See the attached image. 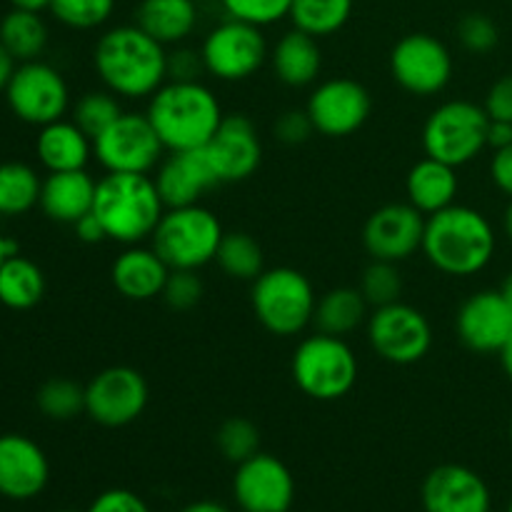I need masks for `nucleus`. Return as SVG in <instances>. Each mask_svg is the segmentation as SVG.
<instances>
[{
  "mask_svg": "<svg viewBox=\"0 0 512 512\" xmlns=\"http://www.w3.org/2000/svg\"><path fill=\"white\" fill-rule=\"evenodd\" d=\"M425 220L410 203H388L375 210L363 228V245L373 260L405 263L418 250H423Z\"/></svg>",
  "mask_w": 512,
  "mask_h": 512,
  "instance_id": "obj_17",
  "label": "nucleus"
},
{
  "mask_svg": "<svg viewBox=\"0 0 512 512\" xmlns=\"http://www.w3.org/2000/svg\"><path fill=\"white\" fill-rule=\"evenodd\" d=\"M180 512H230L223 503H215V500H195V503L185 505Z\"/></svg>",
  "mask_w": 512,
  "mask_h": 512,
  "instance_id": "obj_51",
  "label": "nucleus"
},
{
  "mask_svg": "<svg viewBox=\"0 0 512 512\" xmlns=\"http://www.w3.org/2000/svg\"><path fill=\"white\" fill-rule=\"evenodd\" d=\"M453 53L430 33H410L390 50V75L410 95L430 98L453 80Z\"/></svg>",
  "mask_w": 512,
  "mask_h": 512,
  "instance_id": "obj_12",
  "label": "nucleus"
},
{
  "mask_svg": "<svg viewBox=\"0 0 512 512\" xmlns=\"http://www.w3.org/2000/svg\"><path fill=\"white\" fill-rule=\"evenodd\" d=\"M200 73H205L200 50L178 48L168 53V80H200Z\"/></svg>",
  "mask_w": 512,
  "mask_h": 512,
  "instance_id": "obj_46",
  "label": "nucleus"
},
{
  "mask_svg": "<svg viewBox=\"0 0 512 512\" xmlns=\"http://www.w3.org/2000/svg\"><path fill=\"white\" fill-rule=\"evenodd\" d=\"M50 480L48 455L25 435H0V495L10 500H33Z\"/></svg>",
  "mask_w": 512,
  "mask_h": 512,
  "instance_id": "obj_22",
  "label": "nucleus"
},
{
  "mask_svg": "<svg viewBox=\"0 0 512 512\" xmlns=\"http://www.w3.org/2000/svg\"><path fill=\"white\" fill-rule=\"evenodd\" d=\"M233 498L243 512H290L295 478L283 460L258 453L235 470Z\"/></svg>",
  "mask_w": 512,
  "mask_h": 512,
  "instance_id": "obj_16",
  "label": "nucleus"
},
{
  "mask_svg": "<svg viewBox=\"0 0 512 512\" xmlns=\"http://www.w3.org/2000/svg\"><path fill=\"white\" fill-rule=\"evenodd\" d=\"M498 355H500V365H503L505 375H508V380L512 383V335H510V340L503 345V350H500Z\"/></svg>",
  "mask_w": 512,
  "mask_h": 512,
  "instance_id": "obj_53",
  "label": "nucleus"
},
{
  "mask_svg": "<svg viewBox=\"0 0 512 512\" xmlns=\"http://www.w3.org/2000/svg\"><path fill=\"white\" fill-rule=\"evenodd\" d=\"M153 180L158 185L165 208L198 205L208 190L220 185L218 173H215L205 148L165 155L158 168H155Z\"/></svg>",
  "mask_w": 512,
  "mask_h": 512,
  "instance_id": "obj_20",
  "label": "nucleus"
},
{
  "mask_svg": "<svg viewBox=\"0 0 512 512\" xmlns=\"http://www.w3.org/2000/svg\"><path fill=\"white\" fill-rule=\"evenodd\" d=\"M510 440H512V420H510Z\"/></svg>",
  "mask_w": 512,
  "mask_h": 512,
  "instance_id": "obj_58",
  "label": "nucleus"
},
{
  "mask_svg": "<svg viewBox=\"0 0 512 512\" xmlns=\"http://www.w3.org/2000/svg\"><path fill=\"white\" fill-rule=\"evenodd\" d=\"M490 115L470 100H448L428 115L423 125V150L428 158L453 168L473 163L488 148Z\"/></svg>",
  "mask_w": 512,
  "mask_h": 512,
  "instance_id": "obj_8",
  "label": "nucleus"
},
{
  "mask_svg": "<svg viewBox=\"0 0 512 512\" xmlns=\"http://www.w3.org/2000/svg\"><path fill=\"white\" fill-rule=\"evenodd\" d=\"M215 443L225 460L240 465L260 453V430L248 418H228L218 428Z\"/></svg>",
  "mask_w": 512,
  "mask_h": 512,
  "instance_id": "obj_37",
  "label": "nucleus"
},
{
  "mask_svg": "<svg viewBox=\"0 0 512 512\" xmlns=\"http://www.w3.org/2000/svg\"><path fill=\"white\" fill-rule=\"evenodd\" d=\"M43 180L28 163L0 165V215H23L40 203Z\"/></svg>",
  "mask_w": 512,
  "mask_h": 512,
  "instance_id": "obj_34",
  "label": "nucleus"
},
{
  "mask_svg": "<svg viewBox=\"0 0 512 512\" xmlns=\"http://www.w3.org/2000/svg\"><path fill=\"white\" fill-rule=\"evenodd\" d=\"M165 210L153 175L105 173L98 180L93 213L113 243L140 245L153 238Z\"/></svg>",
  "mask_w": 512,
  "mask_h": 512,
  "instance_id": "obj_4",
  "label": "nucleus"
},
{
  "mask_svg": "<svg viewBox=\"0 0 512 512\" xmlns=\"http://www.w3.org/2000/svg\"><path fill=\"white\" fill-rule=\"evenodd\" d=\"M223 235L218 215L198 203L165 210L150 243L170 270H200L215 260Z\"/></svg>",
  "mask_w": 512,
  "mask_h": 512,
  "instance_id": "obj_7",
  "label": "nucleus"
},
{
  "mask_svg": "<svg viewBox=\"0 0 512 512\" xmlns=\"http://www.w3.org/2000/svg\"><path fill=\"white\" fill-rule=\"evenodd\" d=\"M35 155L48 173L85 170L93 158V138L85 135L73 120H55L40 128L35 138Z\"/></svg>",
  "mask_w": 512,
  "mask_h": 512,
  "instance_id": "obj_25",
  "label": "nucleus"
},
{
  "mask_svg": "<svg viewBox=\"0 0 512 512\" xmlns=\"http://www.w3.org/2000/svg\"><path fill=\"white\" fill-rule=\"evenodd\" d=\"M205 73L223 83H243L253 78L270 60L268 40L263 28L243 23V20L225 18L205 35L200 45Z\"/></svg>",
  "mask_w": 512,
  "mask_h": 512,
  "instance_id": "obj_9",
  "label": "nucleus"
},
{
  "mask_svg": "<svg viewBox=\"0 0 512 512\" xmlns=\"http://www.w3.org/2000/svg\"><path fill=\"white\" fill-rule=\"evenodd\" d=\"M490 178H493L495 188L512 200V145L495 150L493 160H490Z\"/></svg>",
  "mask_w": 512,
  "mask_h": 512,
  "instance_id": "obj_47",
  "label": "nucleus"
},
{
  "mask_svg": "<svg viewBox=\"0 0 512 512\" xmlns=\"http://www.w3.org/2000/svg\"><path fill=\"white\" fill-rule=\"evenodd\" d=\"M148 380L128 365H110L85 385V415L103 428H125L145 413Z\"/></svg>",
  "mask_w": 512,
  "mask_h": 512,
  "instance_id": "obj_14",
  "label": "nucleus"
},
{
  "mask_svg": "<svg viewBox=\"0 0 512 512\" xmlns=\"http://www.w3.org/2000/svg\"><path fill=\"white\" fill-rule=\"evenodd\" d=\"M135 25L165 48L180 45L198 28V5L195 0H140Z\"/></svg>",
  "mask_w": 512,
  "mask_h": 512,
  "instance_id": "obj_28",
  "label": "nucleus"
},
{
  "mask_svg": "<svg viewBox=\"0 0 512 512\" xmlns=\"http://www.w3.org/2000/svg\"><path fill=\"white\" fill-rule=\"evenodd\" d=\"M85 512H150V508L133 490L113 488L100 493Z\"/></svg>",
  "mask_w": 512,
  "mask_h": 512,
  "instance_id": "obj_44",
  "label": "nucleus"
},
{
  "mask_svg": "<svg viewBox=\"0 0 512 512\" xmlns=\"http://www.w3.org/2000/svg\"><path fill=\"white\" fill-rule=\"evenodd\" d=\"M508 512H512V498H510V503H508Z\"/></svg>",
  "mask_w": 512,
  "mask_h": 512,
  "instance_id": "obj_57",
  "label": "nucleus"
},
{
  "mask_svg": "<svg viewBox=\"0 0 512 512\" xmlns=\"http://www.w3.org/2000/svg\"><path fill=\"white\" fill-rule=\"evenodd\" d=\"M305 110L313 120L315 133L325 138H348L368 123L373 98L358 80L330 78L315 85Z\"/></svg>",
  "mask_w": 512,
  "mask_h": 512,
  "instance_id": "obj_15",
  "label": "nucleus"
},
{
  "mask_svg": "<svg viewBox=\"0 0 512 512\" xmlns=\"http://www.w3.org/2000/svg\"><path fill=\"white\" fill-rule=\"evenodd\" d=\"M215 263L228 278L253 283L265 270V255L253 235L243 233V230H233V233H225L223 240H220Z\"/></svg>",
  "mask_w": 512,
  "mask_h": 512,
  "instance_id": "obj_33",
  "label": "nucleus"
},
{
  "mask_svg": "<svg viewBox=\"0 0 512 512\" xmlns=\"http://www.w3.org/2000/svg\"><path fill=\"white\" fill-rule=\"evenodd\" d=\"M5 98L15 118L38 128L65 118L70 108L68 83L53 65L43 60L20 63L5 88Z\"/></svg>",
  "mask_w": 512,
  "mask_h": 512,
  "instance_id": "obj_13",
  "label": "nucleus"
},
{
  "mask_svg": "<svg viewBox=\"0 0 512 512\" xmlns=\"http://www.w3.org/2000/svg\"><path fill=\"white\" fill-rule=\"evenodd\" d=\"M35 403L45 418L65 423L85 413V385L70 378H50L48 383L40 385Z\"/></svg>",
  "mask_w": 512,
  "mask_h": 512,
  "instance_id": "obj_35",
  "label": "nucleus"
},
{
  "mask_svg": "<svg viewBox=\"0 0 512 512\" xmlns=\"http://www.w3.org/2000/svg\"><path fill=\"white\" fill-rule=\"evenodd\" d=\"M165 145L145 113H125L93 138V155L105 173L150 175L160 165Z\"/></svg>",
  "mask_w": 512,
  "mask_h": 512,
  "instance_id": "obj_10",
  "label": "nucleus"
},
{
  "mask_svg": "<svg viewBox=\"0 0 512 512\" xmlns=\"http://www.w3.org/2000/svg\"><path fill=\"white\" fill-rule=\"evenodd\" d=\"M45 275L33 260L10 255L0 265V303L10 310H30L43 300Z\"/></svg>",
  "mask_w": 512,
  "mask_h": 512,
  "instance_id": "obj_30",
  "label": "nucleus"
},
{
  "mask_svg": "<svg viewBox=\"0 0 512 512\" xmlns=\"http://www.w3.org/2000/svg\"><path fill=\"white\" fill-rule=\"evenodd\" d=\"M15 10H28V13H43L50 10V0H10Z\"/></svg>",
  "mask_w": 512,
  "mask_h": 512,
  "instance_id": "obj_52",
  "label": "nucleus"
},
{
  "mask_svg": "<svg viewBox=\"0 0 512 512\" xmlns=\"http://www.w3.org/2000/svg\"><path fill=\"white\" fill-rule=\"evenodd\" d=\"M145 115L168 153L205 148L225 118L218 95L203 80H168L148 98Z\"/></svg>",
  "mask_w": 512,
  "mask_h": 512,
  "instance_id": "obj_2",
  "label": "nucleus"
},
{
  "mask_svg": "<svg viewBox=\"0 0 512 512\" xmlns=\"http://www.w3.org/2000/svg\"><path fill=\"white\" fill-rule=\"evenodd\" d=\"M313 133H315V125L305 108L285 110L283 115H278V120H275L273 125V135L283 145H303L313 138Z\"/></svg>",
  "mask_w": 512,
  "mask_h": 512,
  "instance_id": "obj_43",
  "label": "nucleus"
},
{
  "mask_svg": "<svg viewBox=\"0 0 512 512\" xmlns=\"http://www.w3.org/2000/svg\"><path fill=\"white\" fill-rule=\"evenodd\" d=\"M425 512H490L493 495L475 470L458 463L438 465L423 483Z\"/></svg>",
  "mask_w": 512,
  "mask_h": 512,
  "instance_id": "obj_21",
  "label": "nucleus"
},
{
  "mask_svg": "<svg viewBox=\"0 0 512 512\" xmlns=\"http://www.w3.org/2000/svg\"><path fill=\"white\" fill-rule=\"evenodd\" d=\"M350 15L353 0H293L288 18L293 20V28L320 40L343 30Z\"/></svg>",
  "mask_w": 512,
  "mask_h": 512,
  "instance_id": "obj_32",
  "label": "nucleus"
},
{
  "mask_svg": "<svg viewBox=\"0 0 512 512\" xmlns=\"http://www.w3.org/2000/svg\"><path fill=\"white\" fill-rule=\"evenodd\" d=\"M170 275V265L155 253V248L145 245H125L123 253L113 260L110 280L123 298L145 303L163 295L165 280Z\"/></svg>",
  "mask_w": 512,
  "mask_h": 512,
  "instance_id": "obj_23",
  "label": "nucleus"
},
{
  "mask_svg": "<svg viewBox=\"0 0 512 512\" xmlns=\"http://www.w3.org/2000/svg\"><path fill=\"white\" fill-rule=\"evenodd\" d=\"M458 190V168L443 163V160L428 158V155L410 168L408 180H405L408 203L423 215H435L455 205Z\"/></svg>",
  "mask_w": 512,
  "mask_h": 512,
  "instance_id": "obj_27",
  "label": "nucleus"
},
{
  "mask_svg": "<svg viewBox=\"0 0 512 512\" xmlns=\"http://www.w3.org/2000/svg\"><path fill=\"white\" fill-rule=\"evenodd\" d=\"M458 40L468 53L485 55L500 43V30L495 20L485 13H468L458 23Z\"/></svg>",
  "mask_w": 512,
  "mask_h": 512,
  "instance_id": "obj_41",
  "label": "nucleus"
},
{
  "mask_svg": "<svg viewBox=\"0 0 512 512\" xmlns=\"http://www.w3.org/2000/svg\"><path fill=\"white\" fill-rule=\"evenodd\" d=\"M0 43L18 63L38 60L48 45V28L40 13L13 8L0 20Z\"/></svg>",
  "mask_w": 512,
  "mask_h": 512,
  "instance_id": "obj_31",
  "label": "nucleus"
},
{
  "mask_svg": "<svg viewBox=\"0 0 512 512\" xmlns=\"http://www.w3.org/2000/svg\"><path fill=\"white\" fill-rule=\"evenodd\" d=\"M220 183H240L258 173L263 163V143L255 123L243 113L225 115L218 133L205 145Z\"/></svg>",
  "mask_w": 512,
  "mask_h": 512,
  "instance_id": "obj_18",
  "label": "nucleus"
},
{
  "mask_svg": "<svg viewBox=\"0 0 512 512\" xmlns=\"http://www.w3.org/2000/svg\"><path fill=\"white\" fill-rule=\"evenodd\" d=\"M15 63H18V60L3 48V43H0V93H5V88H8L10 78H13L15 68H18Z\"/></svg>",
  "mask_w": 512,
  "mask_h": 512,
  "instance_id": "obj_50",
  "label": "nucleus"
},
{
  "mask_svg": "<svg viewBox=\"0 0 512 512\" xmlns=\"http://www.w3.org/2000/svg\"><path fill=\"white\" fill-rule=\"evenodd\" d=\"M203 290L198 270H170L160 298L165 300L170 310L183 313V310H193L203 300Z\"/></svg>",
  "mask_w": 512,
  "mask_h": 512,
  "instance_id": "obj_42",
  "label": "nucleus"
},
{
  "mask_svg": "<svg viewBox=\"0 0 512 512\" xmlns=\"http://www.w3.org/2000/svg\"><path fill=\"white\" fill-rule=\"evenodd\" d=\"M15 253H18V245H15L13 240L5 238V235L0 233V265H3L5 260H8L10 255H15Z\"/></svg>",
  "mask_w": 512,
  "mask_h": 512,
  "instance_id": "obj_54",
  "label": "nucleus"
},
{
  "mask_svg": "<svg viewBox=\"0 0 512 512\" xmlns=\"http://www.w3.org/2000/svg\"><path fill=\"white\" fill-rule=\"evenodd\" d=\"M73 228H75V235H78V240H83V243H88V245H95V243H103V240H108L103 223L95 218V213H88L85 218H80L78 223L73 225Z\"/></svg>",
  "mask_w": 512,
  "mask_h": 512,
  "instance_id": "obj_48",
  "label": "nucleus"
},
{
  "mask_svg": "<svg viewBox=\"0 0 512 512\" xmlns=\"http://www.w3.org/2000/svg\"><path fill=\"white\" fill-rule=\"evenodd\" d=\"M500 293H503L505 303H508V305H510V310H512V270H510L508 275H505L503 285H500Z\"/></svg>",
  "mask_w": 512,
  "mask_h": 512,
  "instance_id": "obj_55",
  "label": "nucleus"
},
{
  "mask_svg": "<svg viewBox=\"0 0 512 512\" xmlns=\"http://www.w3.org/2000/svg\"><path fill=\"white\" fill-rule=\"evenodd\" d=\"M368 343L385 363L415 365L433 348V325L423 310L398 300L368 315Z\"/></svg>",
  "mask_w": 512,
  "mask_h": 512,
  "instance_id": "obj_11",
  "label": "nucleus"
},
{
  "mask_svg": "<svg viewBox=\"0 0 512 512\" xmlns=\"http://www.w3.org/2000/svg\"><path fill=\"white\" fill-rule=\"evenodd\" d=\"M368 308L360 288H333L315 305L313 325L318 333L348 338L368 320Z\"/></svg>",
  "mask_w": 512,
  "mask_h": 512,
  "instance_id": "obj_29",
  "label": "nucleus"
},
{
  "mask_svg": "<svg viewBox=\"0 0 512 512\" xmlns=\"http://www.w3.org/2000/svg\"><path fill=\"white\" fill-rule=\"evenodd\" d=\"M123 115V105L115 93L105 90H90L73 105V123L90 138H98L108 125Z\"/></svg>",
  "mask_w": 512,
  "mask_h": 512,
  "instance_id": "obj_36",
  "label": "nucleus"
},
{
  "mask_svg": "<svg viewBox=\"0 0 512 512\" xmlns=\"http://www.w3.org/2000/svg\"><path fill=\"white\" fill-rule=\"evenodd\" d=\"M360 293L368 300L370 308L398 303L403 293V275H400L398 263L373 260L360 278Z\"/></svg>",
  "mask_w": 512,
  "mask_h": 512,
  "instance_id": "obj_38",
  "label": "nucleus"
},
{
  "mask_svg": "<svg viewBox=\"0 0 512 512\" xmlns=\"http://www.w3.org/2000/svg\"><path fill=\"white\" fill-rule=\"evenodd\" d=\"M55 20L73 30H95L115 13V0H50Z\"/></svg>",
  "mask_w": 512,
  "mask_h": 512,
  "instance_id": "obj_39",
  "label": "nucleus"
},
{
  "mask_svg": "<svg viewBox=\"0 0 512 512\" xmlns=\"http://www.w3.org/2000/svg\"><path fill=\"white\" fill-rule=\"evenodd\" d=\"M250 303L258 323L278 338H293L313 325L315 295L313 283L300 270L280 265L268 268L253 280Z\"/></svg>",
  "mask_w": 512,
  "mask_h": 512,
  "instance_id": "obj_5",
  "label": "nucleus"
},
{
  "mask_svg": "<svg viewBox=\"0 0 512 512\" xmlns=\"http://www.w3.org/2000/svg\"><path fill=\"white\" fill-rule=\"evenodd\" d=\"M275 78L288 88H308L323 70V50L318 38L293 28L278 38L270 50Z\"/></svg>",
  "mask_w": 512,
  "mask_h": 512,
  "instance_id": "obj_26",
  "label": "nucleus"
},
{
  "mask_svg": "<svg viewBox=\"0 0 512 512\" xmlns=\"http://www.w3.org/2000/svg\"><path fill=\"white\" fill-rule=\"evenodd\" d=\"M512 145V123L505 120H490L488 125V148L503 150Z\"/></svg>",
  "mask_w": 512,
  "mask_h": 512,
  "instance_id": "obj_49",
  "label": "nucleus"
},
{
  "mask_svg": "<svg viewBox=\"0 0 512 512\" xmlns=\"http://www.w3.org/2000/svg\"><path fill=\"white\" fill-rule=\"evenodd\" d=\"M220 5L228 18L268 28L288 18L293 0H220Z\"/></svg>",
  "mask_w": 512,
  "mask_h": 512,
  "instance_id": "obj_40",
  "label": "nucleus"
},
{
  "mask_svg": "<svg viewBox=\"0 0 512 512\" xmlns=\"http://www.w3.org/2000/svg\"><path fill=\"white\" fill-rule=\"evenodd\" d=\"M93 65L105 88L125 100L150 98L168 83V50L135 23L105 30L95 43Z\"/></svg>",
  "mask_w": 512,
  "mask_h": 512,
  "instance_id": "obj_1",
  "label": "nucleus"
},
{
  "mask_svg": "<svg viewBox=\"0 0 512 512\" xmlns=\"http://www.w3.org/2000/svg\"><path fill=\"white\" fill-rule=\"evenodd\" d=\"M98 180L88 170H68V173H48L40 188V210L50 220L63 225H75L80 218L93 213Z\"/></svg>",
  "mask_w": 512,
  "mask_h": 512,
  "instance_id": "obj_24",
  "label": "nucleus"
},
{
  "mask_svg": "<svg viewBox=\"0 0 512 512\" xmlns=\"http://www.w3.org/2000/svg\"><path fill=\"white\" fill-rule=\"evenodd\" d=\"M483 108L490 115V120L512 123V73L503 75V78L490 85Z\"/></svg>",
  "mask_w": 512,
  "mask_h": 512,
  "instance_id": "obj_45",
  "label": "nucleus"
},
{
  "mask_svg": "<svg viewBox=\"0 0 512 512\" xmlns=\"http://www.w3.org/2000/svg\"><path fill=\"white\" fill-rule=\"evenodd\" d=\"M460 343L473 353H500L512 335V310L500 290H478L455 315Z\"/></svg>",
  "mask_w": 512,
  "mask_h": 512,
  "instance_id": "obj_19",
  "label": "nucleus"
},
{
  "mask_svg": "<svg viewBox=\"0 0 512 512\" xmlns=\"http://www.w3.org/2000/svg\"><path fill=\"white\" fill-rule=\"evenodd\" d=\"M503 230H505V235H508V240L512 243V200L508 203V208H505V215H503Z\"/></svg>",
  "mask_w": 512,
  "mask_h": 512,
  "instance_id": "obj_56",
  "label": "nucleus"
},
{
  "mask_svg": "<svg viewBox=\"0 0 512 512\" xmlns=\"http://www.w3.org/2000/svg\"><path fill=\"white\" fill-rule=\"evenodd\" d=\"M295 385L318 403H333L355 388L360 375L358 355L345 338L315 333L300 340L290 363Z\"/></svg>",
  "mask_w": 512,
  "mask_h": 512,
  "instance_id": "obj_6",
  "label": "nucleus"
},
{
  "mask_svg": "<svg viewBox=\"0 0 512 512\" xmlns=\"http://www.w3.org/2000/svg\"><path fill=\"white\" fill-rule=\"evenodd\" d=\"M498 248L493 223L470 205H450L425 220L423 253L435 270L453 278L483 273Z\"/></svg>",
  "mask_w": 512,
  "mask_h": 512,
  "instance_id": "obj_3",
  "label": "nucleus"
}]
</instances>
